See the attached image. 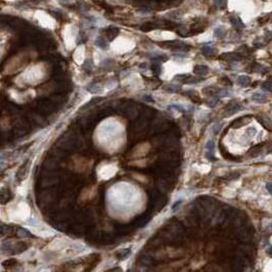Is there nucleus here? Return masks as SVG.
Masks as SVG:
<instances>
[{
    "mask_svg": "<svg viewBox=\"0 0 272 272\" xmlns=\"http://www.w3.org/2000/svg\"><path fill=\"white\" fill-rule=\"evenodd\" d=\"M246 132H248L249 136L253 137V136H255V134L257 133V130H256V129H255L254 127H250V128H248V130H246Z\"/></svg>",
    "mask_w": 272,
    "mask_h": 272,
    "instance_id": "0eeeda50",
    "label": "nucleus"
},
{
    "mask_svg": "<svg viewBox=\"0 0 272 272\" xmlns=\"http://www.w3.org/2000/svg\"><path fill=\"white\" fill-rule=\"evenodd\" d=\"M237 82H238V84H240L242 86H246L250 83V79L246 77V76H239L238 79H237Z\"/></svg>",
    "mask_w": 272,
    "mask_h": 272,
    "instance_id": "f03ea898",
    "label": "nucleus"
},
{
    "mask_svg": "<svg viewBox=\"0 0 272 272\" xmlns=\"http://www.w3.org/2000/svg\"><path fill=\"white\" fill-rule=\"evenodd\" d=\"M262 87L265 89V90H267V91H272V82H265V83H263Z\"/></svg>",
    "mask_w": 272,
    "mask_h": 272,
    "instance_id": "423d86ee",
    "label": "nucleus"
},
{
    "mask_svg": "<svg viewBox=\"0 0 272 272\" xmlns=\"http://www.w3.org/2000/svg\"><path fill=\"white\" fill-rule=\"evenodd\" d=\"M266 95L263 93H260V92H256V93L253 94V99L257 102H263L266 100Z\"/></svg>",
    "mask_w": 272,
    "mask_h": 272,
    "instance_id": "f257e3e1",
    "label": "nucleus"
},
{
    "mask_svg": "<svg viewBox=\"0 0 272 272\" xmlns=\"http://www.w3.org/2000/svg\"><path fill=\"white\" fill-rule=\"evenodd\" d=\"M266 187H267V190H268V191L272 195V183H268L267 185H266Z\"/></svg>",
    "mask_w": 272,
    "mask_h": 272,
    "instance_id": "1a4fd4ad",
    "label": "nucleus"
},
{
    "mask_svg": "<svg viewBox=\"0 0 272 272\" xmlns=\"http://www.w3.org/2000/svg\"><path fill=\"white\" fill-rule=\"evenodd\" d=\"M215 35L217 36V37H222V36L224 35V31L222 30V28H218V29L215 30Z\"/></svg>",
    "mask_w": 272,
    "mask_h": 272,
    "instance_id": "6e6552de",
    "label": "nucleus"
},
{
    "mask_svg": "<svg viewBox=\"0 0 272 272\" xmlns=\"http://www.w3.org/2000/svg\"><path fill=\"white\" fill-rule=\"evenodd\" d=\"M214 147H215V144H214V141H213V140H209L208 142H207V144H206V148L208 150H210V151H213V150H214Z\"/></svg>",
    "mask_w": 272,
    "mask_h": 272,
    "instance_id": "39448f33",
    "label": "nucleus"
},
{
    "mask_svg": "<svg viewBox=\"0 0 272 272\" xmlns=\"http://www.w3.org/2000/svg\"><path fill=\"white\" fill-rule=\"evenodd\" d=\"M267 252H268V254H270V255H272V246H270V248H269L268 250H267Z\"/></svg>",
    "mask_w": 272,
    "mask_h": 272,
    "instance_id": "9d476101",
    "label": "nucleus"
},
{
    "mask_svg": "<svg viewBox=\"0 0 272 272\" xmlns=\"http://www.w3.org/2000/svg\"><path fill=\"white\" fill-rule=\"evenodd\" d=\"M95 43H96V45H97V46H98V47H102V48H105V47L106 46V42H105V39H103L102 37H99V38L96 40V42H95Z\"/></svg>",
    "mask_w": 272,
    "mask_h": 272,
    "instance_id": "20e7f679",
    "label": "nucleus"
},
{
    "mask_svg": "<svg viewBox=\"0 0 272 272\" xmlns=\"http://www.w3.org/2000/svg\"><path fill=\"white\" fill-rule=\"evenodd\" d=\"M262 123H263V124H264L268 129H272V121H271L270 119H269V118H267V117H265V116H264V117H263Z\"/></svg>",
    "mask_w": 272,
    "mask_h": 272,
    "instance_id": "7ed1b4c3",
    "label": "nucleus"
},
{
    "mask_svg": "<svg viewBox=\"0 0 272 272\" xmlns=\"http://www.w3.org/2000/svg\"><path fill=\"white\" fill-rule=\"evenodd\" d=\"M32 1H35V2H37V1H42V0H32Z\"/></svg>",
    "mask_w": 272,
    "mask_h": 272,
    "instance_id": "9b49d317",
    "label": "nucleus"
}]
</instances>
